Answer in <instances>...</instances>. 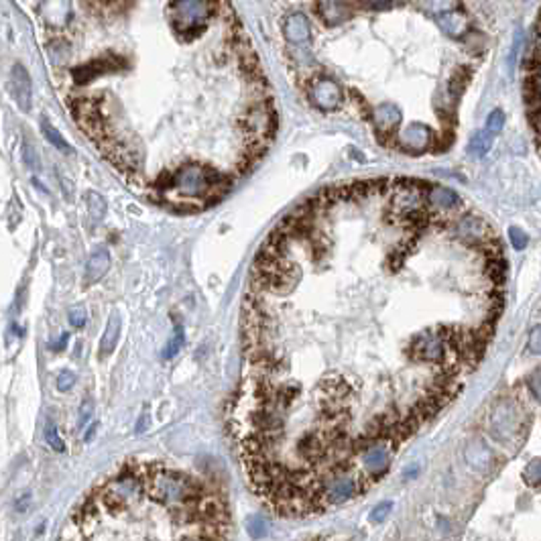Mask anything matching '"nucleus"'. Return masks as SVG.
I'll list each match as a JSON object with an SVG mask.
<instances>
[{
    "instance_id": "nucleus-1",
    "label": "nucleus",
    "mask_w": 541,
    "mask_h": 541,
    "mask_svg": "<svg viewBox=\"0 0 541 541\" xmlns=\"http://www.w3.org/2000/svg\"><path fill=\"white\" fill-rule=\"evenodd\" d=\"M488 432L501 444H509L523 432V409L513 399H498L488 413Z\"/></svg>"
},
{
    "instance_id": "nucleus-2",
    "label": "nucleus",
    "mask_w": 541,
    "mask_h": 541,
    "mask_svg": "<svg viewBox=\"0 0 541 541\" xmlns=\"http://www.w3.org/2000/svg\"><path fill=\"white\" fill-rule=\"evenodd\" d=\"M171 25L180 35H194L206 27L212 15V0H173Z\"/></svg>"
},
{
    "instance_id": "nucleus-3",
    "label": "nucleus",
    "mask_w": 541,
    "mask_h": 541,
    "mask_svg": "<svg viewBox=\"0 0 541 541\" xmlns=\"http://www.w3.org/2000/svg\"><path fill=\"white\" fill-rule=\"evenodd\" d=\"M448 352H452L450 344L437 328L425 334H417L409 342V350H407L411 361L434 362V364H444L448 361Z\"/></svg>"
},
{
    "instance_id": "nucleus-4",
    "label": "nucleus",
    "mask_w": 541,
    "mask_h": 541,
    "mask_svg": "<svg viewBox=\"0 0 541 541\" xmlns=\"http://www.w3.org/2000/svg\"><path fill=\"white\" fill-rule=\"evenodd\" d=\"M395 450H397V444L391 442V439H378V442H373V444L359 456L362 470L376 482L387 470H389V466H391V458L393 454H395Z\"/></svg>"
},
{
    "instance_id": "nucleus-5",
    "label": "nucleus",
    "mask_w": 541,
    "mask_h": 541,
    "mask_svg": "<svg viewBox=\"0 0 541 541\" xmlns=\"http://www.w3.org/2000/svg\"><path fill=\"white\" fill-rule=\"evenodd\" d=\"M456 234L460 241H464L470 246H488L495 241L488 222L474 214H468L456 222Z\"/></svg>"
},
{
    "instance_id": "nucleus-6",
    "label": "nucleus",
    "mask_w": 541,
    "mask_h": 541,
    "mask_svg": "<svg viewBox=\"0 0 541 541\" xmlns=\"http://www.w3.org/2000/svg\"><path fill=\"white\" fill-rule=\"evenodd\" d=\"M436 143V135L427 124L421 122H411L405 126V131L399 136V147L407 153H423Z\"/></svg>"
},
{
    "instance_id": "nucleus-7",
    "label": "nucleus",
    "mask_w": 541,
    "mask_h": 541,
    "mask_svg": "<svg viewBox=\"0 0 541 541\" xmlns=\"http://www.w3.org/2000/svg\"><path fill=\"white\" fill-rule=\"evenodd\" d=\"M310 100L312 104L317 106L319 110H336L340 106V100H342V90L340 86L334 82V80H328V77H319L316 80L312 86H310Z\"/></svg>"
},
{
    "instance_id": "nucleus-8",
    "label": "nucleus",
    "mask_w": 541,
    "mask_h": 541,
    "mask_svg": "<svg viewBox=\"0 0 541 541\" xmlns=\"http://www.w3.org/2000/svg\"><path fill=\"white\" fill-rule=\"evenodd\" d=\"M401 110L395 104H381L373 110V122H375V131L381 141L385 138H393L395 131L401 124Z\"/></svg>"
},
{
    "instance_id": "nucleus-9",
    "label": "nucleus",
    "mask_w": 541,
    "mask_h": 541,
    "mask_svg": "<svg viewBox=\"0 0 541 541\" xmlns=\"http://www.w3.org/2000/svg\"><path fill=\"white\" fill-rule=\"evenodd\" d=\"M464 458H466L468 466L481 474H488L495 466V454L481 437H476L468 444L466 450H464Z\"/></svg>"
},
{
    "instance_id": "nucleus-10",
    "label": "nucleus",
    "mask_w": 541,
    "mask_h": 541,
    "mask_svg": "<svg viewBox=\"0 0 541 541\" xmlns=\"http://www.w3.org/2000/svg\"><path fill=\"white\" fill-rule=\"evenodd\" d=\"M11 92L13 98L23 112H29L33 104V88H31V75L25 70V65L16 63L11 72Z\"/></svg>"
},
{
    "instance_id": "nucleus-11",
    "label": "nucleus",
    "mask_w": 541,
    "mask_h": 541,
    "mask_svg": "<svg viewBox=\"0 0 541 541\" xmlns=\"http://www.w3.org/2000/svg\"><path fill=\"white\" fill-rule=\"evenodd\" d=\"M110 263H112V258H110V253H108V248L106 246H98L94 253L88 258V263H86V273H84V285L90 287L96 285L102 277H104L108 269H110Z\"/></svg>"
},
{
    "instance_id": "nucleus-12",
    "label": "nucleus",
    "mask_w": 541,
    "mask_h": 541,
    "mask_svg": "<svg viewBox=\"0 0 541 541\" xmlns=\"http://www.w3.org/2000/svg\"><path fill=\"white\" fill-rule=\"evenodd\" d=\"M425 200H427V206L437 212L456 210V208H460V204H462L460 196H458L454 190L444 187V185H430V187H427V194H425Z\"/></svg>"
},
{
    "instance_id": "nucleus-13",
    "label": "nucleus",
    "mask_w": 541,
    "mask_h": 541,
    "mask_svg": "<svg viewBox=\"0 0 541 541\" xmlns=\"http://www.w3.org/2000/svg\"><path fill=\"white\" fill-rule=\"evenodd\" d=\"M437 25L442 33H446L452 39H460L462 35H466L468 31V18L464 15H460L458 11H446L437 15Z\"/></svg>"
},
{
    "instance_id": "nucleus-14",
    "label": "nucleus",
    "mask_w": 541,
    "mask_h": 541,
    "mask_svg": "<svg viewBox=\"0 0 541 541\" xmlns=\"http://www.w3.org/2000/svg\"><path fill=\"white\" fill-rule=\"evenodd\" d=\"M317 13L322 16V21L326 25H338L342 21H348L352 11L348 9V4L344 2H338V0H322L319 6H317Z\"/></svg>"
},
{
    "instance_id": "nucleus-15",
    "label": "nucleus",
    "mask_w": 541,
    "mask_h": 541,
    "mask_svg": "<svg viewBox=\"0 0 541 541\" xmlns=\"http://www.w3.org/2000/svg\"><path fill=\"white\" fill-rule=\"evenodd\" d=\"M283 31L291 43H305L310 39V21L305 15L295 13V15L287 16Z\"/></svg>"
},
{
    "instance_id": "nucleus-16",
    "label": "nucleus",
    "mask_w": 541,
    "mask_h": 541,
    "mask_svg": "<svg viewBox=\"0 0 541 541\" xmlns=\"http://www.w3.org/2000/svg\"><path fill=\"white\" fill-rule=\"evenodd\" d=\"M119 338H121V316L119 314H112L108 324H106L104 334H102V340H100V359H106L114 352V348L119 344Z\"/></svg>"
},
{
    "instance_id": "nucleus-17",
    "label": "nucleus",
    "mask_w": 541,
    "mask_h": 541,
    "mask_svg": "<svg viewBox=\"0 0 541 541\" xmlns=\"http://www.w3.org/2000/svg\"><path fill=\"white\" fill-rule=\"evenodd\" d=\"M110 70H114V67H112V61H92L88 65H82V67L74 70L75 84H88L94 77H98V75L104 74V72H110Z\"/></svg>"
},
{
    "instance_id": "nucleus-18",
    "label": "nucleus",
    "mask_w": 541,
    "mask_h": 541,
    "mask_svg": "<svg viewBox=\"0 0 541 541\" xmlns=\"http://www.w3.org/2000/svg\"><path fill=\"white\" fill-rule=\"evenodd\" d=\"M41 131H43V135H45V138L55 147L58 151H61V153H65V155H74L75 151L74 147L63 138V136L60 135V131L51 124V122L47 121V119H43L41 121Z\"/></svg>"
},
{
    "instance_id": "nucleus-19",
    "label": "nucleus",
    "mask_w": 541,
    "mask_h": 541,
    "mask_svg": "<svg viewBox=\"0 0 541 541\" xmlns=\"http://www.w3.org/2000/svg\"><path fill=\"white\" fill-rule=\"evenodd\" d=\"M493 136L486 129L484 131H479L476 135L470 138V145H468V153L470 155H476V157H484L491 147H493Z\"/></svg>"
},
{
    "instance_id": "nucleus-20",
    "label": "nucleus",
    "mask_w": 541,
    "mask_h": 541,
    "mask_svg": "<svg viewBox=\"0 0 541 541\" xmlns=\"http://www.w3.org/2000/svg\"><path fill=\"white\" fill-rule=\"evenodd\" d=\"M84 202H86L88 212H90V216L96 220V222L104 220L106 210H108L104 197L100 196L98 192H86V194H84Z\"/></svg>"
},
{
    "instance_id": "nucleus-21",
    "label": "nucleus",
    "mask_w": 541,
    "mask_h": 541,
    "mask_svg": "<svg viewBox=\"0 0 541 541\" xmlns=\"http://www.w3.org/2000/svg\"><path fill=\"white\" fill-rule=\"evenodd\" d=\"M523 482L531 488H541V456L533 458L527 462V466L523 468Z\"/></svg>"
},
{
    "instance_id": "nucleus-22",
    "label": "nucleus",
    "mask_w": 541,
    "mask_h": 541,
    "mask_svg": "<svg viewBox=\"0 0 541 541\" xmlns=\"http://www.w3.org/2000/svg\"><path fill=\"white\" fill-rule=\"evenodd\" d=\"M45 439H47V446L51 448L53 452H65V444H63V439L60 437V432H58V425L53 423V420L49 417L45 421Z\"/></svg>"
},
{
    "instance_id": "nucleus-23",
    "label": "nucleus",
    "mask_w": 541,
    "mask_h": 541,
    "mask_svg": "<svg viewBox=\"0 0 541 541\" xmlns=\"http://www.w3.org/2000/svg\"><path fill=\"white\" fill-rule=\"evenodd\" d=\"M521 49H523V31L517 29L515 31V39H513L511 51L507 55V67H509V74L513 75L515 67H517V61H519V55H521Z\"/></svg>"
},
{
    "instance_id": "nucleus-24",
    "label": "nucleus",
    "mask_w": 541,
    "mask_h": 541,
    "mask_svg": "<svg viewBox=\"0 0 541 541\" xmlns=\"http://www.w3.org/2000/svg\"><path fill=\"white\" fill-rule=\"evenodd\" d=\"M185 342V334H183V328L180 326H175V332H173V338L169 340V344L165 346V350H163V359L165 361H171L177 352L181 350V346Z\"/></svg>"
},
{
    "instance_id": "nucleus-25",
    "label": "nucleus",
    "mask_w": 541,
    "mask_h": 541,
    "mask_svg": "<svg viewBox=\"0 0 541 541\" xmlns=\"http://www.w3.org/2000/svg\"><path fill=\"white\" fill-rule=\"evenodd\" d=\"M246 529H248L251 537H265L269 525H267L265 517H261V515H251V517L246 519Z\"/></svg>"
},
{
    "instance_id": "nucleus-26",
    "label": "nucleus",
    "mask_w": 541,
    "mask_h": 541,
    "mask_svg": "<svg viewBox=\"0 0 541 541\" xmlns=\"http://www.w3.org/2000/svg\"><path fill=\"white\" fill-rule=\"evenodd\" d=\"M503 126H505V112L501 110V108H495L488 116H486V131L491 133V135H498L501 131H503Z\"/></svg>"
},
{
    "instance_id": "nucleus-27",
    "label": "nucleus",
    "mask_w": 541,
    "mask_h": 541,
    "mask_svg": "<svg viewBox=\"0 0 541 541\" xmlns=\"http://www.w3.org/2000/svg\"><path fill=\"white\" fill-rule=\"evenodd\" d=\"M509 241H511L515 251H523L527 244H529V236H527V232L523 228L511 226V228H509Z\"/></svg>"
},
{
    "instance_id": "nucleus-28",
    "label": "nucleus",
    "mask_w": 541,
    "mask_h": 541,
    "mask_svg": "<svg viewBox=\"0 0 541 541\" xmlns=\"http://www.w3.org/2000/svg\"><path fill=\"white\" fill-rule=\"evenodd\" d=\"M527 350L535 356H541V324L531 328L529 332V338H527Z\"/></svg>"
},
{
    "instance_id": "nucleus-29",
    "label": "nucleus",
    "mask_w": 541,
    "mask_h": 541,
    "mask_svg": "<svg viewBox=\"0 0 541 541\" xmlns=\"http://www.w3.org/2000/svg\"><path fill=\"white\" fill-rule=\"evenodd\" d=\"M391 509H393L391 501L378 503L375 509H373V513H371V521H373V523H383V521H385V519L389 517V513H391Z\"/></svg>"
},
{
    "instance_id": "nucleus-30",
    "label": "nucleus",
    "mask_w": 541,
    "mask_h": 541,
    "mask_svg": "<svg viewBox=\"0 0 541 541\" xmlns=\"http://www.w3.org/2000/svg\"><path fill=\"white\" fill-rule=\"evenodd\" d=\"M527 387H529L531 395L540 401V405H541V368L533 371L531 375L527 376Z\"/></svg>"
},
{
    "instance_id": "nucleus-31",
    "label": "nucleus",
    "mask_w": 541,
    "mask_h": 541,
    "mask_svg": "<svg viewBox=\"0 0 541 541\" xmlns=\"http://www.w3.org/2000/svg\"><path fill=\"white\" fill-rule=\"evenodd\" d=\"M92 415H94V401H92L90 397H86L84 403L80 405V420H77V425L84 427V425L90 421Z\"/></svg>"
},
{
    "instance_id": "nucleus-32",
    "label": "nucleus",
    "mask_w": 541,
    "mask_h": 541,
    "mask_svg": "<svg viewBox=\"0 0 541 541\" xmlns=\"http://www.w3.org/2000/svg\"><path fill=\"white\" fill-rule=\"evenodd\" d=\"M23 157H25V163H27V167H29L31 171H37V169H39V159H37V155H35L33 145H29L27 141L23 143Z\"/></svg>"
},
{
    "instance_id": "nucleus-33",
    "label": "nucleus",
    "mask_w": 541,
    "mask_h": 541,
    "mask_svg": "<svg viewBox=\"0 0 541 541\" xmlns=\"http://www.w3.org/2000/svg\"><path fill=\"white\" fill-rule=\"evenodd\" d=\"M70 324H72L74 328H82V326L86 324V310L80 307V305L72 307V310H70Z\"/></svg>"
},
{
    "instance_id": "nucleus-34",
    "label": "nucleus",
    "mask_w": 541,
    "mask_h": 541,
    "mask_svg": "<svg viewBox=\"0 0 541 541\" xmlns=\"http://www.w3.org/2000/svg\"><path fill=\"white\" fill-rule=\"evenodd\" d=\"M468 80H470V75H462L460 74H456L454 75V80H452V84H450V94L456 98V96H460L462 94V90L466 88V84H468Z\"/></svg>"
},
{
    "instance_id": "nucleus-35",
    "label": "nucleus",
    "mask_w": 541,
    "mask_h": 541,
    "mask_svg": "<svg viewBox=\"0 0 541 541\" xmlns=\"http://www.w3.org/2000/svg\"><path fill=\"white\" fill-rule=\"evenodd\" d=\"M74 385L75 375L72 371H63V373H60V376H58V389H60V391H70Z\"/></svg>"
},
{
    "instance_id": "nucleus-36",
    "label": "nucleus",
    "mask_w": 541,
    "mask_h": 541,
    "mask_svg": "<svg viewBox=\"0 0 541 541\" xmlns=\"http://www.w3.org/2000/svg\"><path fill=\"white\" fill-rule=\"evenodd\" d=\"M359 2L368 11H387L393 6V0H359Z\"/></svg>"
},
{
    "instance_id": "nucleus-37",
    "label": "nucleus",
    "mask_w": 541,
    "mask_h": 541,
    "mask_svg": "<svg viewBox=\"0 0 541 541\" xmlns=\"http://www.w3.org/2000/svg\"><path fill=\"white\" fill-rule=\"evenodd\" d=\"M67 340H70V334H67V332H63V334L60 336V340L51 344V350H53V352H60V350H63V348L67 346Z\"/></svg>"
},
{
    "instance_id": "nucleus-38",
    "label": "nucleus",
    "mask_w": 541,
    "mask_h": 541,
    "mask_svg": "<svg viewBox=\"0 0 541 541\" xmlns=\"http://www.w3.org/2000/svg\"><path fill=\"white\" fill-rule=\"evenodd\" d=\"M29 501H31L29 493L21 495V498L16 501V509H18V511H25V509H27V503H29Z\"/></svg>"
},
{
    "instance_id": "nucleus-39",
    "label": "nucleus",
    "mask_w": 541,
    "mask_h": 541,
    "mask_svg": "<svg viewBox=\"0 0 541 541\" xmlns=\"http://www.w3.org/2000/svg\"><path fill=\"white\" fill-rule=\"evenodd\" d=\"M147 425H149V415H147V413H143V415H141V420H138V423H136V432L141 434V432H143V427H147Z\"/></svg>"
},
{
    "instance_id": "nucleus-40",
    "label": "nucleus",
    "mask_w": 541,
    "mask_h": 541,
    "mask_svg": "<svg viewBox=\"0 0 541 541\" xmlns=\"http://www.w3.org/2000/svg\"><path fill=\"white\" fill-rule=\"evenodd\" d=\"M94 432H96V425H92L90 430H88V436H86V442H90L92 436H94Z\"/></svg>"
}]
</instances>
